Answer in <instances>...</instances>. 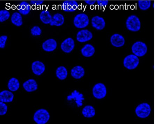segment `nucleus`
<instances>
[{
    "instance_id": "nucleus-30",
    "label": "nucleus",
    "mask_w": 155,
    "mask_h": 124,
    "mask_svg": "<svg viewBox=\"0 0 155 124\" xmlns=\"http://www.w3.org/2000/svg\"><path fill=\"white\" fill-rule=\"evenodd\" d=\"M8 111V106L4 102H0V115H5Z\"/></svg>"
},
{
    "instance_id": "nucleus-31",
    "label": "nucleus",
    "mask_w": 155,
    "mask_h": 124,
    "mask_svg": "<svg viewBox=\"0 0 155 124\" xmlns=\"http://www.w3.org/2000/svg\"><path fill=\"white\" fill-rule=\"evenodd\" d=\"M7 39L8 36L6 35H2L0 37V48L3 49L5 47Z\"/></svg>"
},
{
    "instance_id": "nucleus-14",
    "label": "nucleus",
    "mask_w": 155,
    "mask_h": 124,
    "mask_svg": "<svg viewBox=\"0 0 155 124\" xmlns=\"http://www.w3.org/2000/svg\"><path fill=\"white\" fill-rule=\"evenodd\" d=\"M31 69L34 74L37 75H40L45 72V66L42 62L35 61L32 63Z\"/></svg>"
},
{
    "instance_id": "nucleus-1",
    "label": "nucleus",
    "mask_w": 155,
    "mask_h": 124,
    "mask_svg": "<svg viewBox=\"0 0 155 124\" xmlns=\"http://www.w3.org/2000/svg\"><path fill=\"white\" fill-rule=\"evenodd\" d=\"M127 28L129 31L137 32L140 30L141 22L137 16L133 15L127 18L126 22Z\"/></svg>"
},
{
    "instance_id": "nucleus-28",
    "label": "nucleus",
    "mask_w": 155,
    "mask_h": 124,
    "mask_svg": "<svg viewBox=\"0 0 155 124\" xmlns=\"http://www.w3.org/2000/svg\"><path fill=\"white\" fill-rule=\"evenodd\" d=\"M10 16V13L6 10L0 11V22H3L8 20Z\"/></svg>"
},
{
    "instance_id": "nucleus-9",
    "label": "nucleus",
    "mask_w": 155,
    "mask_h": 124,
    "mask_svg": "<svg viewBox=\"0 0 155 124\" xmlns=\"http://www.w3.org/2000/svg\"><path fill=\"white\" fill-rule=\"evenodd\" d=\"M92 26L98 31H101L106 26V22L104 18L99 16H95L91 19Z\"/></svg>"
},
{
    "instance_id": "nucleus-27",
    "label": "nucleus",
    "mask_w": 155,
    "mask_h": 124,
    "mask_svg": "<svg viewBox=\"0 0 155 124\" xmlns=\"http://www.w3.org/2000/svg\"><path fill=\"white\" fill-rule=\"evenodd\" d=\"M151 2L150 0H141L138 1L139 8L142 10H146L151 6Z\"/></svg>"
},
{
    "instance_id": "nucleus-25",
    "label": "nucleus",
    "mask_w": 155,
    "mask_h": 124,
    "mask_svg": "<svg viewBox=\"0 0 155 124\" xmlns=\"http://www.w3.org/2000/svg\"><path fill=\"white\" fill-rule=\"evenodd\" d=\"M68 75L67 69L64 66H60L57 68L56 70V75L59 79L65 80L67 79Z\"/></svg>"
},
{
    "instance_id": "nucleus-19",
    "label": "nucleus",
    "mask_w": 155,
    "mask_h": 124,
    "mask_svg": "<svg viewBox=\"0 0 155 124\" xmlns=\"http://www.w3.org/2000/svg\"><path fill=\"white\" fill-rule=\"evenodd\" d=\"M95 51V48L90 44H87L81 50V53L83 56L86 57H92Z\"/></svg>"
},
{
    "instance_id": "nucleus-10",
    "label": "nucleus",
    "mask_w": 155,
    "mask_h": 124,
    "mask_svg": "<svg viewBox=\"0 0 155 124\" xmlns=\"http://www.w3.org/2000/svg\"><path fill=\"white\" fill-rule=\"evenodd\" d=\"M78 6V3L76 1L67 0L63 2L61 7L64 12H72L77 10Z\"/></svg>"
},
{
    "instance_id": "nucleus-3",
    "label": "nucleus",
    "mask_w": 155,
    "mask_h": 124,
    "mask_svg": "<svg viewBox=\"0 0 155 124\" xmlns=\"http://www.w3.org/2000/svg\"><path fill=\"white\" fill-rule=\"evenodd\" d=\"M90 20L88 16L85 13H79L74 18V24L78 28L83 29L86 28L89 24Z\"/></svg>"
},
{
    "instance_id": "nucleus-22",
    "label": "nucleus",
    "mask_w": 155,
    "mask_h": 124,
    "mask_svg": "<svg viewBox=\"0 0 155 124\" xmlns=\"http://www.w3.org/2000/svg\"><path fill=\"white\" fill-rule=\"evenodd\" d=\"M82 113L85 118H90L94 117L95 115V111L92 106H86L82 110Z\"/></svg>"
},
{
    "instance_id": "nucleus-4",
    "label": "nucleus",
    "mask_w": 155,
    "mask_h": 124,
    "mask_svg": "<svg viewBox=\"0 0 155 124\" xmlns=\"http://www.w3.org/2000/svg\"><path fill=\"white\" fill-rule=\"evenodd\" d=\"M132 52L136 56L139 57L144 56L147 51V48L144 42L137 41L132 45Z\"/></svg>"
},
{
    "instance_id": "nucleus-5",
    "label": "nucleus",
    "mask_w": 155,
    "mask_h": 124,
    "mask_svg": "<svg viewBox=\"0 0 155 124\" xmlns=\"http://www.w3.org/2000/svg\"><path fill=\"white\" fill-rule=\"evenodd\" d=\"M140 60L137 56L134 54L129 55L125 57L124 61V67L127 69L134 70L137 67Z\"/></svg>"
},
{
    "instance_id": "nucleus-21",
    "label": "nucleus",
    "mask_w": 155,
    "mask_h": 124,
    "mask_svg": "<svg viewBox=\"0 0 155 124\" xmlns=\"http://www.w3.org/2000/svg\"><path fill=\"white\" fill-rule=\"evenodd\" d=\"M17 9L21 14L25 15L30 12L31 6L27 2L23 1L18 5Z\"/></svg>"
},
{
    "instance_id": "nucleus-18",
    "label": "nucleus",
    "mask_w": 155,
    "mask_h": 124,
    "mask_svg": "<svg viewBox=\"0 0 155 124\" xmlns=\"http://www.w3.org/2000/svg\"><path fill=\"white\" fill-rule=\"evenodd\" d=\"M64 17L61 13H57L52 17L50 25L51 26H61L64 23Z\"/></svg>"
},
{
    "instance_id": "nucleus-16",
    "label": "nucleus",
    "mask_w": 155,
    "mask_h": 124,
    "mask_svg": "<svg viewBox=\"0 0 155 124\" xmlns=\"http://www.w3.org/2000/svg\"><path fill=\"white\" fill-rule=\"evenodd\" d=\"M23 87L27 92H31L37 90L38 85L35 79H31L24 82Z\"/></svg>"
},
{
    "instance_id": "nucleus-13",
    "label": "nucleus",
    "mask_w": 155,
    "mask_h": 124,
    "mask_svg": "<svg viewBox=\"0 0 155 124\" xmlns=\"http://www.w3.org/2000/svg\"><path fill=\"white\" fill-rule=\"evenodd\" d=\"M110 42L113 46L119 48L123 46L125 43L124 37L119 34L115 33L111 36Z\"/></svg>"
},
{
    "instance_id": "nucleus-7",
    "label": "nucleus",
    "mask_w": 155,
    "mask_h": 124,
    "mask_svg": "<svg viewBox=\"0 0 155 124\" xmlns=\"http://www.w3.org/2000/svg\"><path fill=\"white\" fill-rule=\"evenodd\" d=\"M92 93L94 97L97 99H101L106 96L107 89L105 85L102 83L96 84L92 89Z\"/></svg>"
},
{
    "instance_id": "nucleus-26",
    "label": "nucleus",
    "mask_w": 155,
    "mask_h": 124,
    "mask_svg": "<svg viewBox=\"0 0 155 124\" xmlns=\"http://www.w3.org/2000/svg\"><path fill=\"white\" fill-rule=\"evenodd\" d=\"M8 86L9 90L15 92L19 89L20 83L19 80L15 78H12L9 80Z\"/></svg>"
},
{
    "instance_id": "nucleus-12",
    "label": "nucleus",
    "mask_w": 155,
    "mask_h": 124,
    "mask_svg": "<svg viewBox=\"0 0 155 124\" xmlns=\"http://www.w3.org/2000/svg\"><path fill=\"white\" fill-rule=\"evenodd\" d=\"M67 99L68 101L75 100L78 107H79L83 106V102L85 100V98L83 94L80 93L76 90H75L72 92L71 95L67 96Z\"/></svg>"
},
{
    "instance_id": "nucleus-17",
    "label": "nucleus",
    "mask_w": 155,
    "mask_h": 124,
    "mask_svg": "<svg viewBox=\"0 0 155 124\" xmlns=\"http://www.w3.org/2000/svg\"><path fill=\"white\" fill-rule=\"evenodd\" d=\"M85 71L82 66L77 65L74 66L71 70V76L75 79H80L84 76Z\"/></svg>"
},
{
    "instance_id": "nucleus-6",
    "label": "nucleus",
    "mask_w": 155,
    "mask_h": 124,
    "mask_svg": "<svg viewBox=\"0 0 155 124\" xmlns=\"http://www.w3.org/2000/svg\"><path fill=\"white\" fill-rule=\"evenodd\" d=\"M151 109L150 105L147 103L139 105L135 109L136 115L140 118H147L151 113Z\"/></svg>"
},
{
    "instance_id": "nucleus-8",
    "label": "nucleus",
    "mask_w": 155,
    "mask_h": 124,
    "mask_svg": "<svg viewBox=\"0 0 155 124\" xmlns=\"http://www.w3.org/2000/svg\"><path fill=\"white\" fill-rule=\"evenodd\" d=\"M93 38L92 32L88 29H84L79 31L77 34L76 39L78 41L81 43L88 42Z\"/></svg>"
},
{
    "instance_id": "nucleus-24",
    "label": "nucleus",
    "mask_w": 155,
    "mask_h": 124,
    "mask_svg": "<svg viewBox=\"0 0 155 124\" xmlns=\"http://www.w3.org/2000/svg\"><path fill=\"white\" fill-rule=\"evenodd\" d=\"M11 21L16 26L20 27L22 26L23 22L21 14L18 12L14 13L11 16Z\"/></svg>"
},
{
    "instance_id": "nucleus-2",
    "label": "nucleus",
    "mask_w": 155,
    "mask_h": 124,
    "mask_svg": "<svg viewBox=\"0 0 155 124\" xmlns=\"http://www.w3.org/2000/svg\"><path fill=\"white\" fill-rule=\"evenodd\" d=\"M50 118L49 112L44 109L38 110L34 114L33 117L34 120L38 124H46Z\"/></svg>"
},
{
    "instance_id": "nucleus-29",
    "label": "nucleus",
    "mask_w": 155,
    "mask_h": 124,
    "mask_svg": "<svg viewBox=\"0 0 155 124\" xmlns=\"http://www.w3.org/2000/svg\"><path fill=\"white\" fill-rule=\"evenodd\" d=\"M31 33L33 36H40L42 33V30L38 26H34L31 29Z\"/></svg>"
},
{
    "instance_id": "nucleus-23",
    "label": "nucleus",
    "mask_w": 155,
    "mask_h": 124,
    "mask_svg": "<svg viewBox=\"0 0 155 124\" xmlns=\"http://www.w3.org/2000/svg\"><path fill=\"white\" fill-rule=\"evenodd\" d=\"M52 16L49 11L43 10L40 13V18L43 24H48L51 23L52 19Z\"/></svg>"
},
{
    "instance_id": "nucleus-34",
    "label": "nucleus",
    "mask_w": 155,
    "mask_h": 124,
    "mask_svg": "<svg viewBox=\"0 0 155 124\" xmlns=\"http://www.w3.org/2000/svg\"><path fill=\"white\" fill-rule=\"evenodd\" d=\"M85 3L89 5H93L97 2V1L95 0H85Z\"/></svg>"
},
{
    "instance_id": "nucleus-15",
    "label": "nucleus",
    "mask_w": 155,
    "mask_h": 124,
    "mask_svg": "<svg viewBox=\"0 0 155 124\" xmlns=\"http://www.w3.org/2000/svg\"><path fill=\"white\" fill-rule=\"evenodd\" d=\"M57 47L56 41L53 39H50L45 41L42 45V49L47 52H51L56 49Z\"/></svg>"
},
{
    "instance_id": "nucleus-20",
    "label": "nucleus",
    "mask_w": 155,
    "mask_h": 124,
    "mask_svg": "<svg viewBox=\"0 0 155 124\" xmlns=\"http://www.w3.org/2000/svg\"><path fill=\"white\" fill-rule=\"evenodd\" d=\"M14 96L11 92L8 90H4L0 93V101L3 102H12Z\"/></svg>"
},
{
    "instance_id": "nucleus-32",
    "label": "nucleus",
    "mask_w": 155,
    "mask_h": 124,
    "mask_svg": "<svg viewBox=\"0 0 155 124\" xmlns=\"http://www.w3.org/2000/svg\"><path fill=\"white\" fill-rule=\"evenodd\" d=\"M108 1L107 0H97V3L100 7L105 8L108 5Z\"/></svg>"
},
{
    "instance_id": "nucleus-33",
    "label": "nucleus",
    "mask_w": 155,
    "mask_h": 124,
    "mask_svg": "<svg viewBox=\"0 0 155 124\" xmlns=\"http://www.w3.org/2000/svg\"><path fill=\"white\" fill-rule=\"evenodd\" d=\"M44 1L42 0H32L30 1V4L32 5L38 6L42 4Z\"/></svg>"
},
{
    "instance_id": "nucleus-11",
    "label": "nucleus",
    "mask_w": 155,
    "mask_h": 124,
    "mask_svg": "<svg viewBox=\"0 0 155 124\" xmlns=\"http://www.w3.org/2000/svg\"><path fill=\"white\" fill-rule=\"evenodd\" d=\"M74 41L71 38L66 39L61 43V50L66 53H69L74 49Z\"/></svg>"
}]
</instances>
